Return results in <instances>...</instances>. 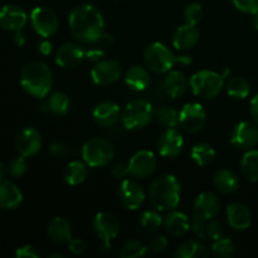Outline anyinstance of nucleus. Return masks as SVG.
Here are the masks:
<instances>
[{"label":"nucleus","mask_w":258,"mask_h":258,"mask_svg":"<svg viewBox=\"0 0 258 258\" xmlns=\"http://www.w3.org/2000/svg\"><path fill=\"white\" fill-rule=\"evenodd\" d=\"M28 170V164L27 160H25L24 156H18V158H14L9 163V166H8V173L12 178L18 179L22 178Z\"/></svg>","instance_id":"41"},{"label":"nucleus","mask_w":258,"mask_h":258,"mask_svg":"<svg viewBox=\"0 0 258 258\" xmlns=\"http://www.w3.org/2000/svg\"><path fill=\"white\" fill-rule=\"evenodd\" d=\"M236 249L234 242L226 237H222V238L214 241L213 246H212V252L217 257H232L236 253Z\"/></svg>","instance_id":"38"},{"label":"nucleus","mask_w":258,"mask_h":258,"mask_svg":"<svg viewBox=\"0 0 258 258\" xmlns=\"http://www.w3.org/2000/svg\"><path fill=\"white\" fill-rule=\"evenodd\" d=\"M48 237L57 244H64L72 239V227L63 217H54L48 224Z\"/></svg>","instance_id":"26"},{"label":"nucleus","mask_w":258,"mask_h":258,"mask_svg":"<svg viewBox=\"0 0 258 258\" xmlns=\"http://www.w3.org/2000/svg\"><path fill=\"white\" fill-rule=\"evenodd\" d=\"M4 174H5V168L3 165V163L0 161V179H4Z\"/></svg>","instance_id":"53"},{"label":"nucleus","mask_w":258,"mask_h":258,"mask_svg":"<svg viewBox=\"0 0 258 258\" xmlns=\"http://www.w3.org/2000/svg\"><path fill=\"white\" fill-rule=\"evenodd\" d=\"M180 183L170 174L160 175L151 183L149 196L156 211H173L180 202Z\"/></svg>","instance_id":"3"},{"label":"nucleus","mask_w":258,"mask_h":258,"mask_svg":"<svg viewBox=\"0 0 258 258\" xmlns=\"http://www.w3.org/2000/svg\"><path fill=\"white\" fill-rule=\"evenodd\" d=\"M204 10L199 3H191V4L186 5L185 10H184V19L189 24L197 25L203 20Z\"/></svg>","instance_id":"40"},{"label":"nucleus","mask_w":258,"mask_h":258,"mask_svg":"<svg viewBox=\"0 0 258 258\" xmlns=\"http://www.w3.org/2000/svg\"><path fill=\"white\" fill-rule=\"evenodd\" d=\"M148 246L138 239H130L122 246L120 252V257L122 258H138L144 257L148 252Z\"/></svg>","instance_id":"37"},{"label":"nucleus","mask_w":258,"mask_h":258,"mask_svg":"<svg viewBox=\"0 0 258 258\" xmlns=\"http://www.w3.org/2000/svg\"><path fill=\"white\" fill-rule=\"evenodd\" d=\"M68 25L73 38L86 44H92L103 34L105 20L97 8L82 4L73 8L68 18Z\"/></svg>","instance_id":"1"},{"label":"nucleus","mask_w":258,"mask_h":258,"mask_svg":"<svg viewBox=\"0 0 258 258\" xmlns=\"http://www.w3.org/2000/svg\"><path fill=\"white\" fill-rule=\"evenodd\" d=\"M32 27L40 37H53L59 29V19L52 9L47 7H37L30 13Z\"/></svg>","instance_id":"9"},{"label":"nucleus","mask_w":258,"mask_h":258,"mask_svg":"<svg viewBox=\"0 0 258 258\" xmlns=\"http://www.w3.org/2000/svg\"><path fill=\"white\" fill-rule=\"evenodd\" d=\"M155 116L153 105L145 100H134L126 105L121 113V120L127 130L146 127Z\"/></svg>","instance_id":"6"},{"label":"nucleus","mask_w":258,"mask_h":258,"mask_svg":"<svg viewBox=\"0 0 258 258\" xmlns=\"http://www.w3.org/2000/svg\"><path fill=\"white\" fill-rule=\"evenodd\" d=\"M50 257H63V254H60V253H54V254H50Z\"/></svg>","instance_id":"54"},{"label":"nucleus","mask_w":258,"mask_h":258,"mask_svg":"<svg viewBox=\"0 0 258 258\" xmlns=\"http://www.w3.org/2000/svg\"><path fill=\"white\" fill-rule=\"evenodd\" d=\"M121 76L120 63L112 59H101L96 62L91 70L92 81L98 86H108L115 83Z\"/></svg>","instance_id":"15"},{"label":"nucleus","mask_w":258,"mask_h":258,"mask_svg":"<svg viewBox=\"0 0 258 258\" xmlns=\"http://www.w3.org/2000/svg\"><path fill=\"white\" fill-rule=\"evenodd\" d=\"M213 184L217 190L223 194H233L238 190L239 179L229 169H221L213 176Z\"/></svg>","instance_id":"28"},{"label":"nucleus","mask_w":258,"mask_h":258,"mask_svg":"<svg viewBox=\"0 0 258 258\" xmlns=\"http://www.w3.org/2000/svg\"><path fill=\"white\" fill-rule=\"evenodd\" d=\"M226 91L231 97L237 100H244L248 97L251 92V86L249 82L243 77H232L226 82Z\"/></svg>","instance_id":"35"},{"label":"nucleus","mask_w":258,"mask_h":258,"mask_svg":"<svg viewBox=\"0 0 258 258\" xmlns=\"http://www.w3.org/2000/svg\"><path fill=\"white\" fill-rule=\"evenodd\" d=\"M163 223L164 219L159 214V211H145L140 217V224L146 232L158 231V228Z\"/></svg>","instance_id":"39"},{"label":"nucleus","mask_w":258,"mask_h":258,"mask_svg":"<svg viewBox=\"0 0 258 258\" xmlns=\"http://www.w3.org/2000/svg\"><path fill=\"white\" fill-rule=\"evenodd\" d=\"M125 82L131 90L140 92V91L146 90L150 85V75H149L146 68L140 67V66H134L126 72Z\"/></svg>","instance_id":"29"},{"label":"nucleus","mask_w":258,"mask_h":258,"mask_svg":"<svg viewBox=\"0 0 258 258\" xmlns=\"http://www.w3.org/2000/svg\"><path fill=\"white\" fill-rule=\"evenodd\" d=\"M23 202V194L20 189L13 181L0 179V208L13 211L19 208Z\"/></svg>","instance_id":"23"},{"label":"nucleus","mask_w":258,"mask_h":258,"mask_svg":"<svg viewBox=\"0 0 258 258\" xmlns=\"http://www.w3.org/2000/svg\"><path fill=\"white\" fill-rule=\"evenodd\" d=\"M15 256L18 258H39L40 253L35 247L30 246V244H25V246L19 247L15 251Z\"/></svg>","instance_id":"45"},{"label":"nucleus","mask_w":258,"mask_h":258,"mask_svg":"<svg viewBox=\"0 0 258 258\" xmlns=\"http://www.w3.org/2000/svg\"><path fill=\"white\" fill-rule=\"evenodd\" d=\"M14 43L18 45V47H23V45L25 44V38H24V35H23L20 32H17V34H15V37H14Z\"/></svg>","instance_id":"51"},{"label":"nucleus","mask_w":258,"mask_h":258,"mask_svg":"<svg viewBox=\"0 0 258 258\" xmlns=\"http://www.w3.org/2000/svg\"><path fill=\"white\" fill-rule=\"evenodd\" d=\"M28 22V15L20 7L7 4L0 8V28L7 32H20Z\"/></svg>","instance_id":"16"},{"label":"nucleus","mask_w":258,"mask_h":258,"mask_svg":"<svg viewBox=\"0 0 258 258\" xmlns=\"http://www.w3.org/2000/svg\"><path fill=\"white\" fill-rule=\"evenodd\" d=\"M144 60L146 67L155 73H168L176 62H191L188 55H183L180 58L175 57L165 44L159 42L153 43L146 48L144 52Z\"/></svg>","instance_id":"4"},{"label":"nucleus","mask_w":258,"mask_h":258,"mask_svg":"<svg viewBox=\"0 0 258 258\" xmlns=\"http://www.w3.org/2000/svg\"><path fill=\"white\" fill-rule=\"evenodd\" d=\"M86 58V50L76 43H64L55 52V63L62 68H75Z\"/></svg>","instance_id":"20"},{"label":"nucleus","mask_w":258,"mask_h":258,"mask_svg":"<svg viewBox=\"0 0 258 258\" xmlns=\"http://www.w3.org/2000/svg\"><path fill=\"white\" fill-rule=\"evenodd\" d=\"M189 85L194 95L204 100H209L217 97L222 92L224 87V80L223 76L214 71L202 70L191 76Z\"/></svg>","instance_id":"5"},{"label":"nucleus","mask_w":258,"mask_h":258,"mask_svg":"<svg viewBox=\"0 0 258 258\" xmlns=\"http://www.w3.org/2000/svg\"><path fill=\"white\" fill-rule=\"evenodd\" d=\"M249 112H251V116L254 122L258 125V93L251 100V103H249Z\"/></svg>","instance_id":"49"},{"label":"nucleus","mask_w":258,"mask_h":258,"mask_svg":"<svg viewBox=\"0 0 258 258\" xmlns=\"http://www.w3.org/2000/svg\"><path fill=\"white\" fill-rule=\"evenodd\" d=\"M93 231L101 241L100 251L102 253H110L111 242L120 232V222L112 213L100 212L93 218Z\"/></svg>","instance_id":"8"},{"label":"nucleus","mask_w":258,"mask_h":258,"mask_svg":"<svg viewBox=\"0 0 258 258\" xmlns=\"http://www.w3.org/2000/svg\"><path fill=\"white\" fill-rule=\"evenodd\" d=\"M164 227L171 236L180 237L190 229V222L186 214L173 211L164 218Z\"/></svg>","instance_id":"27"},{"label":"nucleus","mask_w":258,"mask_h":258,"mask_svg":"<svg viewBox=\"0 0 258 258\" xmlns=\"http://www.w3.org/2000/svg\"><path fill=\"white\" fill-rule=\"evenodd\" d=\"M120 117V107L112 101H103V102L98 103L93 110V118L101 126L115 125Z\"/></svg>","instance_id":"25"},{"label":"nucleus","mask_w":258,"mask_h":258,"mask_svg":"<svg viewBox=\"0 0 258 258\" xmlns=\"http://www.w3.org/2000/svg\"><path fill=\"white\" fill-rule=\"evenodd\" d=\"M39 52L40 54L43 55L50 54V52H52V44H50L48 40H43V42L39 44Z\"/></svg>","instance_id":"50"},{"label":"nucleus","mask_w":258,"mask_h":258,"mask_svg":"<svg viewBox=\"0 0 258 258\" xmlns=\"http://www.w3.org/2000/svg\"><path fill=\"white\" fill-rule=\"evenodd\" d=\"M184 148V139L175 128H166L158 140L159 154L164 158H176Z\"/></svg>","instance_id":"19"},{"label":"nucleus","mask_w":258,"mask_h":258,"mask_svg":"<svg viewBox=\"0 0 258 258\" xmlns=\"http://www.w3.org/2000/svg\"><path fill=\"white\" fill-rule=\"evenodd\" d=\"M87 164L82 161H71L63 171V179L68 185H80L87 178Z\"/></svg>","instance_id":"30"},{"label":"nucleus","mask_w":258,"mask_h":258,"mask_svg":"<svg viewBox=\"0 0 258 258\" xmlns=\"http://www.w3.org/2000/svg\"><path fill=\"white\" fill-rule=\"evenodd\" d=\"M50 154H52L54 158H66L71 154V148L70 145H67L66 143L62 141H57V143H53L49 148Z\"/></svg>","instance_id":"44"},{"label":"nucleus","mask_w":258,"mask_h":258,"mask_svg":"<svg viewBox=\"0 0 258 258\" xmlns=\"http://www.w3.org/2000/svg\"><path fill=\"white\" fill-rule=\"evenodd\" d=\"M188 80L180 71H169L163 81V90L171 98H178L185 93Z\"/></svg>","instance_id":"24"},{"label":"nucleus","mask_w":258,"mask_h":258,"mask_svg":"<svg viewBox=\"0 0 258 258\" xmlns=\"http://www.w3.org/2000/svg\"><path fill=\"white\" fill-rule=\"evenodd\" d=\"M106 55V50L101 49V48L96 47V45L92 44V47L90 49L86 50V58L91 62H98V60L102 59Z\"/></svg>","instance_id":"47"},{"label":"nucleus","mask_w":258,"mask_h":258,"mask_svg":"<svg viewBox=\"0 0 258 258\" xmlns=\"http://www.w3.org/2000/svg\"><path fill=\"white\" fill-rule=\"evenodd\" d=\"M121 204L128 211H136L143 206L145 201V191L141 188L140 184L136 183L133 179H123L118 189Z\"/></svg>","instance_id":"14"},{"label":"nucleus","mask_w":258,"mask_h":258,"mask_svg":"<svg viewBox=\"0 0 258 258\" xmlns=\"http://www.w3.org/2000/svg\"><path fill=\"white\" fill-rule=\"evenodd\" d=\"M110 173L115 179H123L128 174V168L125 164L117 163L115 164V165L111 166Z\"/></svg>","instance_id":"48"},{"label":"nucleus","mask_w":258,"mask_h":258,"mask_svg":"<svg viewBox=\"0 0 258 258\" xmlns=\"http://www.w3.org/2000/svg\"><path fill=\"white\" fill-rule=\"evenodd\" d=\"M241 170L247 180L252 183L258 181V150L249 149L244 154L241 161Z\"/></svg>","instance_id":"34"},{"label":"nucleus","mask_w":258,"mask_h":258,"mask_svg":"<svg viewBox=\"0 0 258 258\" xmlns=\"http://www.w3.org/2000/svg\"><path fill=\"white\" fill-rule=\"evenodd\" d=\"M201 38V32L194 24L180 25L178 29L174 32L173 35V45L178 50H188L196 47Z\"/></svg>","instance_id":"21"},{"label":"nucleus","mask_w":258,"mask_h":258,"mask_svg":"<svg viewBox=\"0 0 258 258\" xmlns=\"http://www.w3.org/2000/svg\"><path fill=\"white\" fill-rule=\"evenodd\" d=\"M20 85L28 95L44 98L52 90V70L43 62L28 63L20 73Z\"/></svg>","instance_id":"2"},{"label":"nucleus","mask_w":258,"mask_h":258,"mask_svg":"<svg viewBox=\"0 0 258 258\" xmlns=\"http://www.w3.org/2000/svg\"><path fill=\"white\" fill-rule=\"evenodd\" d=\"M227 221L228 224L236 231H246L252 223L251 211L244 204L232 203L227 208Z\"/></svg>","instance_id":"22"},{"label":"nucleus","mask_w":258,"mask_h":258,"mask_svg":"<svg viewBox=\"0 0 258 258\" xmlns=\"http://www.w3.org/2000/svg\"><path fill=\"white\" fill-rule=\"evenodd\" d=\"M42 107L45 112H52L54 115H66L71 107L70 97L64 92L58 91L49 96V98L45 101V103H43Z\"/></svg>","instance_id":"31"},{"label":"nucleus","mask_w":258,"mask_h":258,"mask_svg":"<svg viewBox=\"0 0 258 258\" xmlns=\"http://www.w3.org/2000/svg\"><path fill=\"white\" fill-rule=\"evenodd\" d=\"M42 148V135L34 127H24L18 133L15 138V149L19 155L30 158L39 153Z\"/></svg>","instance_id":"12"},{"label":"nucleus","mask_w":258,"mask_h":258,"mask_svg":"<svg viewBox=\"0 0 258 258\" xmlns=\"http://www.w3.org/2000/svg\"><path fill=\"white\" fill-rule=\"evenodd\" d=\"M156 165H158V159L153 151L140 150L134 154L128 161V174L136 179H146L153 175Z\"/></svg>","instance_id":"11"},{"label":"nucleus","mask_w":258,"mask_h":258,"mask_svg":"<svg viewBox=\"0 0 258 258\" xmlns=\"http://www.w3.org/2000/svg\"><path fill=\"white\" fill-rule=\"evenodd\" d=\"M206 121L207 113L201 103H186L179 112V125L185 133H198L206 125Z\"/></svg>","instance_id":"10"},{"label":"nucleus","mask_w":258,"mask_h":258,"mask_svg":"<svg viewBox=\"0 0 258 258\" xmlns=\"http://www.w3.org/2000/svg\"><path fill=\"white\" fill-rule=\"evenodd\" d=\"M190 158L198 166H208L216 159V150L209 144H197L191 148Z\"/></svg>","instance_id":"33"},{"label":"nucleus","mask_w":258,"mask_h":258,"mask_svg":"<svg viewBox=\"0 0 258 258\" xmlns=\"http://www.w3.org/2000/svg\"><path fill=\"white\" fill-rule=\"evenodd\" d=\"M208 254V249L202 242L190 239V241H185L184 243H181L176 248L174 256L176 258H202L207 257Z\"/></svg>","instance_id":"32"},{"label":"nucleus","mask_w":258,"mask_h":258,"mask_svg":"<svg viewBox=\"0 0 258 258\" xmlns=\"http://www.w3.org/2000/svg\"><path fill=\"white\" fill-rule=\"evenodd\" d=\"M193 208V216L203 219H213L221 212V201L211 191H202L197 196Z\"/></svg>","instance_id":"17"},{"label":"nucleus","mask_w":258,"mask_h":258,"mask_svg":"<svg viewBox=\"0 0 258 258\" xmlns=\"http://www.w3.org/2000/svg\"><path fill=\"white\" fill-rule=\"evenodd\" d=\"M115 156L112 145L107 140L95 138L88 140L82 146L83 161L91 168H101L106 166L112 161Z\"/></svg>","instance_id":"7"},{"label":"nucleus","mask_w":258,"mask_h":258,"mask_svg":"<svg viewBox=\"0 0 258 258\" xmlns=\"http://www.w3.org/2000/svg\"><path fill=\"white\" fill-rule=\"evenodd\" d=\"M191 231L202 241H217L224 237V229L221 223L213 219H203L201 217L193 216Z\"/></svg>","instance_id":"18"},{"label":"nucleus","mask_w":258,"mask_h":258,"mask_svg":"<svg viewBox=\"0 0 258 258\" xmlns=\"http://www.w3.org/2000/svg\"><path fill=\"white\" fill-rule=\"evenodd\" d=\"M158 122L165 128H175L179 125V113L174 108L163 106L155 112Z\"/></svg>","instance_id":"36"},{"label":"nucleus","mask_w":258,"mask_h":258,"mask_svg":"<svg viewBox=\"0 0 258 258\" xmlns=\"http://www.w3.org/2000/svg\"><path fill=\"white\" fill-rule=\"evenodd\" d=\"M234 7L246 14L254 15L258 13V0H232Z\"/></svg>","instance_id":"43"},{"label":"nucleus","mask_w":258,"mask_h":258,"mask_svg":"<svg viewBox=\"0 0 258 258\" xmlns=\"http://www.w3.org/2000/svg\"><path fill=\"white\" fill-rule=\"evenodd\" d=\"M252 23H253V27L258 30V13L253 15V19H252Z\"/></svg>","instance_id":"52"},{"label":"nucleus","mask_w":258,"mask_h":258,"mask_svg":"<svg viewBox=\"0 0 258 258\" xmlns=\"http://www.w3.org/2000/svg\"><path fill=\"white\" fill-rule=\"evenodd\" d=\"M67 244L73 254H82L86 251V242L82 238H72Z\"/></svg>","instance_id":"46"},{"label":"nucleus","mask_w":258,"mask_h":258,"mask_svg":"<svg viewBox=\"0 0 258 258\" xmlns=\"http://www.w3.org/2000/svg\"><path fill=\"white\" fill-rule=\"evenodd\" d=\"M169 241L165 236H155L149 241L148 249L153 253H161L168 248Z\"/></svg>","instance_id":"42"},{"label":"nucleus","mask_w":258,"mask_h":258,"mask_svg":"<svg viewBox=\"0 0 258 258\" xmlns=\"http://www.w3.org/2000/svg\"><path fill=\"white\" fill-rule=\"evenodd\" d=\"M232 145L241 150H249L258 144V125L251 121H242L233 128L231 135Z\"/></svg>","instance_id":"13"}]
</instances>
